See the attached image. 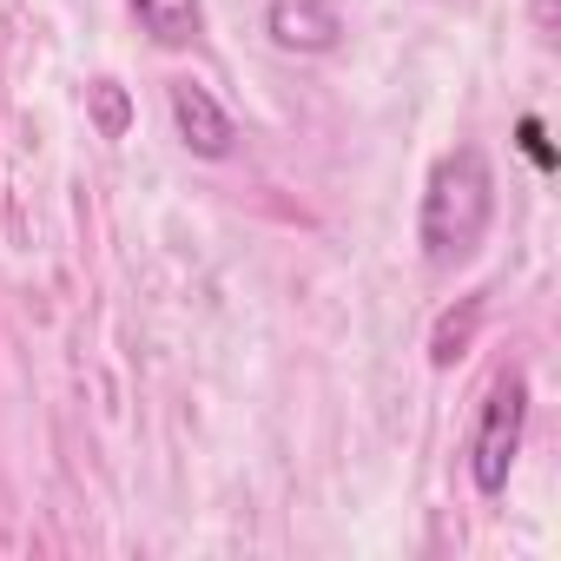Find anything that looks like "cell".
<instances>
[{"label": "cell", "mask_w": 561, "mask_h": 561, "mask_svg": "<svg viewBox=\"0 0 561 561\" xmlns=\"http://www.w3.org/2000/svg\"><path fill=\"white\" fill-rule=\"evenodd\" d=\"M489 218H495V172H489L482 146L443 152L436 172H430V185H423V218H416L423 257L430 264H462L482 244Z\"/></svg>", "instance_id": "obj_1"}, {"label": "cell", "mask_w": 561, "mask_h": 561, "mask_svg": "<svg viewBox=\"0 0 561 561\" xmlns=\"http://www.w3.org/2000/svg\"><path fill=\"white\" fill-rule=\"evenodd\" d=\"M522 430H528V377L508 364L489 397H482V416H476V436H469V482L482 495H502L508 489V469L522 456Z\"/></svg>", "instance_id": "obj_2"}, {"label": "cell", "mask_w": 561, "mask_h": 561, "mask_svg": "<svg viewBox=\"0 0 561 561\" xmlns=\"http://www.w3.org/2000/svg\"><path fill=\"white\" fill-rule=\"evenodd\" d=\"M264 34L285 54H331L344 41L337 0H264Z\"/></svg>", "instance_id": "obj_3"}, {"label": "cell", "mask_w": 561, "mask_h": 561, "mask_svg": "<svg viewBox=\"0 0 561 561\" xmlns=\"http://www.w3.org/2000/svg\"><path fill=\"white\" fill-rule=\"evenodd\" d=\"M172 126H179V139L198 152V159H225L231 152V139H238V126H231V113L198 87V80H172Z\"/></svg>", "instance_id": "obj_4"}, {"label": "cell", "mask_w": 561, "mask_h": 561, "mask_svg": "<svg viewBox=\"0 0 561 561\" xmlns=\"http://www.w3.org/2000/svg\"><path fill=\"white\" fill-rule=\"evenodd\" d=\"M133 14H139V27H146L159 47H192L198 27H205L198 0H133Z\"/></svg>", "instance_id": "obj_5"}, {"label": "cell", "mask_w": 561, "mask_h": 561, "mask_svg": "<svg viewBox=\"0 0 561 561\" xmlns=\"http://www.w3.org/2000/svg\"><path fill=\"white\" fill-rule=\"evenodd\" d=\"M476 324H482V298H462V318L449 311L443 324H436V344H430V364L436 370H449L462 351H469V337H476Z\"/></svg>", "instance_id": "obj_6"}, {"label": "cell", "mask_w": 561, "mask_h": 561, "mask_svg": "<svg viewBox=\"0 0 561 561\" xmlns=\"http://www.w3.org/2000/svg\"><path fill=\"white\" fill-rule=\"evenodd\" d=\"M87 93H93V126H100V139H126V126H133L126 87H119V80H93Z\"/></svg>", "instance_id": "obj_7"}, {"label": "cell", "mask_w": 561, "mask_h": 561, "mask_svg": "<svg viewBox=\"0 0 561 561\" xmlns=\"http://www.w3.org/2000/svg\"><path fill=\"white\" fill-rule=\"evenodd\" d=\"M515 139H522V152H528V159H535L541 172H554V146H548V133H541V119H535V113H528V119L515 126Z\"/></svg>", "instance_id": "obj_8"}, {"label": "cell", "mask_w": 561, "mask_h": 561, "mask_svg": "<svg viewBox=\"0 0 561 561\" xmlns=\"http://www.w3.org/2000/svg\"><path fill=\"white\" fill-rule=\"evenodd\" d=\"M535 27H541V34H554V0H535Z\"/></svg>", "instance_id": "obj_9"}]
</instances>
